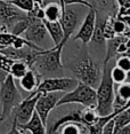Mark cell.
<instances>
[{
    "label": "cell",
    "mask_w": 130,
    "mask_h": 134,
    "mask_svg": "<svg viewBox=\"0 0 130 134\" xmlns=\"http://www.w3.org/2000/svg\"><path fill=\"white\" fill-rule=\"evenodd\" d=\"M64 46H54L51 49H40L35 53L34 63L31 66L41 77H59L63 74L62 51Z\"/></svg>",
    "instance_id": "obj_1"
},
{
    "label": "cell",
    "mask_w": 130,
    "mask_h": 134,
    "mask_svg": "<svg viewBox=\"0 0 130 134\" xmlns=\"http://www.w3.org/2000/svg\"><path fill=\"white\" fill-rule=\"evenodd\" d=\"M96 99L95 111L98 116H107L114 111V83L110 76L108 63L103 66L101 81L96 88Z\"/></svg>",
    "instance_id": "obj_2"
},
{
    "label": "cell",
    "mask_w": 130,
    "mask_h": 134,
    "mask_svg": "<svg viewBox=\"0 0 130 134\" xmlns=\"http://www.w3.org/2000/svg\"><path fill=\"white\" fill-rule=\"evenodd\" d=\"M72 72L74 74L75 78L92 88H97L99 81L102 78V70L97 63L94 62V60L89 56L82 57L72 65Z\"/></svg>",
    "instance_id": "obj_3"
},
{
    "label": "cell",
    "mask_w": 130,
    "mask_h": 134,
    "mask_svg": "<svg viewBox=\"0 0 130 134\" xmlns=\"http://www.w3.org/2000/svg\"><path fill=\"white\" fill-rule=\"evenodd\" d=\"M21 101H22V97L16 87L15 79L13 78V76L8 74L5 80L0 83V103L2 107L0 123L9 117L11 111L16 108V105Z\"/></svg>",
    "instance_id": "obj_4"
},
{
    "label": "cell",
    "mask_w": 130,
    "mask_h": 134,
    "mask_svg": "<svg viewBox=\"0 0 130 134\" xmlns=\"http://www.w3.org/2000/svg\"><path fill=\"white\" fill-rule=\"evenodd\" d=\"M69 103H78V104H82L83 107H87V108L95 109L96 103H97L96 90L79 81V84L73 90L65 92L64 95L59 97L56 107L65 105L69 104Z\"/></svg>",
    "instance_id": "obj_5"
},
{
    "label": "cell",
    "mask_w": 130,
    "mask_h": 134,
    "mask_svg": "<svg viewBox=\"0 0 130 134\" xmlns=\"http://www.w3.org/2000/svg\"><path fill=\"white\" fill-rule=\"evenodd\" d=\"M81 5H70L65 6L60 17V24L63 29V41L62 45L65 46L69 39L72 37L74 32H77L78 26L81 23V9L79 8Z\"/></svg>",
    "instance_id": "obj_6"
},
{
    "label": "cell",
    "mask_w": 130,
    "mask_h": 134,
    "mask_svg": "<svg viewBox=\"0 0 130 134\" xmlns=\"http://www.w3.org/2000/svg\"><path fill=\"white\" fill-rule=\"evenodd\" d=\"M79 84L77 78H66V77H48L39 83L38 87L29 96H33L37 93L46 92H69Z\"/></svg>",
    "instance_id": "obj_7"
},
{
    "label": "cell",
    "mask_w": 130,
    "mask_h": 134,
    "mask_svg": "<svg viewBox=\"0 0 130 134\" xmlns=\"http://www.w3.org/2000/svg\"><path fill=\"white\" fill-rule=\"evenodd\" d=\"M60 92H46V93H40L37 102H35V108L34 110L37 111L39 117L41 118L42 123L47 127V120L48 116L50 111L54 108H56L57 101L60 97Z\"/></svg>",
    "instance_id": "obj_8"
},
{
    "label": "cell",
    "mask_w": 130,
    "mask_h": 134,
    "mask_svg": "<svg viewBox=\"0 0 130 134\" xmlns=\"http://www.w3.org/2000/svg\"><path fill=\"white\" fill-rule=\"evenodd\" d=\"M88 13L86 14L83 21L80 23L79 30L77 31V35L73 37L74 40H80L83 45H87L90 42L91 36L95 29L96 19H97V10L95 7L88 8Z\"/></svg>",
    "instance_id": "obj_9"
},
{
    "label": "cell",
    "mask_w": 130,
    "mask_h": 134,
    "mask_svg": "<svg viewBox=\"0 0 130 134\" xmlns=\"http://www.w3.org/2000/svg\"><path fill=\"white\" fill-rule=\"evenodd\" d=\"M24 17H26V13L18 9L9 1L0 0V24L8 29Z\"/></svg>",
    "instance_id": "obj_10"
},
{
    "label": "cell",
    "mask_w": 130,
    "mask_h": 134,
    "mask_svg": "<svg viewBox=\"0 0 130 134\" xmlns=\"http://www.w3.org/2000/svg\"><path fill=\"white\" fill-rule=\"evenodd\" d=\"M39 95H40V93H37L33 96H28L26 99L22 100L16 105V108L14 109L15 110L14 120L16 121V124H24L31 118L33 111H34L35 102H37Z\"/></svg>",
    "instance_id": "obj_11"
},
{
    "label": "cell",
    "mask_w": 130,
    "mask_h": 134,
    "mask_svg": "<svg viewBox=\"0 0 130 134\" xmlns=\"http://www.w3.org/2000/svg\"><path fill=\"white\" fill-rule=\"evenodd\" d=\"M23 33H24V38L26 40L37 45V46H40L41 42L46 39V36L48 35L44 21L41 20L33 21Z\"/></svg>",
    "instance_id": "obj_12"
},
{
    "label": "cell",
    "mask_w": 130,
    "mask_h": 134,
    "mask_svg": "<svg viewBox=\"0 0 130 134\" xmlns=\"http://www.w3.org/2000/svg\"><path fill=\"white\" fill-rule=\"evenodd\" d=\"M13 125H15L16 133H32V134H45L47 133V127L42 123L41 118L39 117L37 111H33L31 118L24 124H16L14 120Z\"/></svg>",
    "instance_id": "obj_13"
},
{
    "label": "cell",
    "mask_w": 130,
    "mask_h": 134,
    "mask_svg": "<svg viewBox=\"0 0 130 134\" xmlns=\"http://www.w3.org/2000/svg\"><path fill=\"white\" fill-rule=\"evenodd\" d=\"M40 77H41V76L39 75L34 69L29 68L28 71H26L25 74H24L22 77L20 78V85H21V87H22L23 90L25 91V92H29V93L33 92V91H34L35 88L38 87L39 83L41 81L40 80Z\"/></svg>",
    "instance_id": "obj_14"
},
{
    "label": "cell",
    "mask_w": 130,
    "mask_h": 134,
    "mask_svg": "<svg viewBox=\"0 0 130 134\" xmlns=\"http://www.w3.org/2000/svg\"><path fill=\"white\" fill-rule=\"evenodd\" d=\"M130 100V83L123 81L114 90V109H119L126 105Z\"/></svg>",
    "instance_id": "obj_15"
},
{
    "label": "cell",
    "mask_w": 130,
    "mask_h": 134,
    "mask_svg": "<svg viewBox=\"0 0 130 134\" xmlns=\"http://www.w3.org/2000/svg\"><path fill=\"white\" fill-rule=\"evenodd\" d=\"M45 23V26L47 29L48 35L50 36L51 40L54 42V46H63L62 41H63V29H62V24H60V21H46L42 20Z\"/></svg>",
    "instance_id": "obj_16"
},
{
    "label": "cell",
    "mask_w": 130,
    "mask_h": 134,
    "mask_svg": "<svg viewBox=\"0 0 130 134\" xmlns=\"http://www.w3.org/2000/svg\"><path fill=\"white\" fill-rule=\"evenodd\" d=\"M70 121H78V123H81V111L80 110H73L69 114L64 115L62 118L57 119L55 123L51 125L50 129H47V132L49 133H56L58 132L59 127L62 125H64L66 123H70Z\"/></svg>",
    "instance_id": "obj_17"
},
{
    "label": "cell",
    "mask_w": 130,
    "mask_h": 134,
    "mask_svg": "<svg viewBox=\"0 0 130 134\" xmlns=\"http://www.w3.org/2000/svg\"><path fill=\"white\" fill-rule=\"evenodd\" d=\"M44 13H45V19L46 21H60L63 14V9L60 7V5L58 2H54L49 1L48 4L44 6Z\"/></svg>",
    "instance_id": "obj_18"
},
{
    "label": "cell",
    "mask_w": 130,
    "mask_h": 134,
    "mask_svg": "<svg viewBox=\"0 0 130 134\" xmlns=\"http://www.w3.org/2000/svg\"><path fill=\"white\" fill-rule=\"evenodd\" d=\"M59 132L62 134H81V133H88V130L82 123L78 121H70L59 127Z\"/></svg>",
    "instance_id": "obj_19"
},
{
    "label": "cell",
    "mask_w": 130,
    "mask_h": 134,
    "mask_svg": "<svg viewBox=\"0 0 130 134\" xmlns=\"http://www.w3.org/2000/svg\"><path fill=\"white\" fill-rule=\"evenodd\" d=\"M104 21H101L97 17L96 19V24H95V29H94V33L91 36V39L90 41L94 42L96 45H102V46H105V42H106V39H105L104 36Z\"/></svg>",
    "instance_id": "obj_20"
},
{
    "label": "cell",
    "mask_w": 130,
    "mask_h": 134,
    "mask_svg": "<svg viewBox=\"0 0 130 134\" xmlns=\"http://www.w3.org/2000/svg\"><path fill=\"white\" fill-rule=\"evenodd\" d=\"M113 121H114V133H116V131L121 129L122 126L130 123V105L125 108L121 112H119L115 117H113Z\"/></svg>",
    "instance_id": "obj_21"
},
{
    "label": "cell",
    "mask_w": 130,
    "mask_h": 134,
    "mask_svg": "<svg viewBox=\"0 0 130 134\" xmlns=\"http://www.w3.org/2000/svg\"><path fill=\"white\" fill-rule=\"evenodd\" d=\"M29 70V65L22 60H15L10 65L9 75L13 76L14 79H20Z\"/></svg>",
    "instance_id": "obj_22"
},
{
    "label": "cell",
    "mask_w": 130,
    "mask_h": 134,
    "mask_svg": "<svg viewBox=\"0 0 130 134\" xmlns=\"http://www.w3.org/2000/svg\"><path fill=\"white\" fill-rule=\"evenodd\" d=\"M97 117L98 115L94 108H87L86 107V109L81 111V123L86 127L92 125L96 121V119H97Z\"/></svg>",
    "instance_id": "obj_23"
},
{
    "label": "cell",
    "mask_w": 130,
    "mask_h": 134,
    "mask_svg": "<svg viewBox=\"0 0 130 134\" xmlns=\"http://www.w3.org/2000/svg\"><path fill=\"white\" fill-rule=\"evenodd\" d=\"M110 76H111L112 80H113V83L117 85L126 81V79H127V72L116 65H114L112 69H110Z\"/></svg>",
    "instance_id": "obj_24"
},
{
    "label": "cell",
    "mask_w": 130,
    "mask_h": 134,
    "mask_svg": "<svg viewBox=\"0 0 130 134\" xmlns=\"http://www.w3.org/2000/svg\"><path fill=\"white\" fill-rule=\"evenodd\" d=\"M9 2H11L24 13H30L34 7L35 0H9Z\"/></svg>",
    "instance_id": "obj_25"
},
{
    "label": "cell",
    "mask_w": 130,
    "mask_h": 134,
    "mask_svg": "<svg viewBox=\"0 0 130 134\" xmlns=\"http://www.w3.org/2000/svg\"><path fill=\"white\" fill-rule=\"evenodd\" d=\"M115 65L119 66V68L123 69L126 72L130 71V56L126 55V54H122L117 57L116 62H115Z\"/></svg>",
    "instance_id": "obj_26"
},
{
    "label": "cell",
    "mask_w": 130,
    "mask_h": 134,
    "mask_svg": "<svg viewBox=\"0 0 130 134\" xmlns=\"http://www.w3.org/2000/svg\"><path fill=\"white\" fill-rule=\"evenodd\" d=\"M15 60L10 59V57L6 56L5 54L0 53V69L5 70V71H7L8 74H9V69H10V65L13 64Z\"/></svg>",
    "instance_id": "obj_27"
},
{
    "label": "cell",
    "mask_w": 130,
    "mask_h": 134,
    "mask_svg": "<svg viewBox=\"0 0 130 134\" xmlns=\"http://www.w3.org/2000/svg\"><path fill=\"white\" fill-rule=\"evenodd\" d=\"M70 5H81L84 6V7H94L91 2L87 1V0H63V4H62V9L64 10L65 6H70Z\"/></svg>",
    "instance_id": "obj_28"
},
{
    "label": "cell",
    "mask_w": 130,
    "mask_h": 134,
    "mask_svg": "<svg viewBox=\"0 0 130 134\" xmlns=\"http://www.w3.org/2000/svg\"><path fill=\"white\" fill-rule=\"evenodd\" d=\"M116 134H130V123H128L125 126H122L121 129L116 131Z\"/></svg>",
    "instance_id": "obj_29"
},
{
    "label": "cell",
    "mask_w": 130,
    "mask_h": 134,
    "mask_svg": "<svg viewBox=\"0 0 130 134\" xmlns=\"http://www.w3.org/2000/svg\"><path fill=\"white\" fill-rule=\"evenodd\" d=\"M120 7H129L130 6V0H116Z\"/></svg>",
    "instance_id": "obj_30"
},
{
    "label": "cell",
    "mask_w": 130,
    "mask_h": 134,
    "mask_svg": "<svg viewBox=\"0 0 130 134\" xmlns=\"http://www.w3.org/2000/svg\"><path fill=\"white\" fill-rule=\"evenodd\" d=\"M117 17L122 20L123 22L127 24V26H128V28L130 29V16H117Z\"/></svg>",
    "instance_id": "obj_31"
},
{
    "label": "cell",
    "mask_w": 130,
    "mask_h": 134,
    "mask_svg": "<svg viewBox=\"0 0 130 134\" xmlns=\"http://www.w3.org/2000/svg\"><path fill=\"white\" fill-rule=\"evenodd\" d=\"M125 54L130 56V37H128V40H127V51H126Z\"/></svg>",
    "instance_id": "obj_32"
},
{
    "label": "cell",
    "mask_w": 130,
    "mask_h": 134,
    "mask_svg": "<svg viewBox=\"0 0 130 134\" xmlns=\"http://www.w3.org/2000/svg\"><path fill=\"white\" fill-rule=\"evenodd\" d=\"M35 1H38L39 4H40V5L42 6V7H44L45 5H46V4H48V2H49V0H35Z\"/></svg>",
    "instance_id": "obj_33"
},
{
    "label": "cell",
    "mask_w": 130,
    "mask_h": 134,
    "mask_svg": "<svg viewBox=\"0 0 130 134\" xmlns=\"http://www.w3.org/2000/svg\"><path fill=\"white\" fill-rule=\"evenodd\" d=\"M126 81H128V83H130V71L127 72V79H126Z\"/></svg>",
    "instance_id": "obj_34"
},
{
    "label": "cell",
    "mask_w": 130,
    "mask_h": 134,
    "mask_svg": "<svg viewBox=\"0 0 130 134\" xmlns=\"http://www.w3.org/2000/svg\"><path fill=\"white\" fill-rule=\"evenodd\" d=\"M62 4H63V0H59V5H60V7H62Z\"/></svg>",
    "instance_id": "obj_35"
},
{
    "label": "cell",
    "mask_w": 130,
    "mask_h": 134,
    "mask_svg": "<svg viewBox=\"0 0 130 134\" xmlns=\"http://www.w3.org/2000/svg\"><path fill=\"white\" fill-rule=\"evenodd\" d=\"M1 48H4V47H2V46H1V45H0V49H1Z\"/></svg>",
    "instance_id": "obj_36"
},
{
    "label": "cell",
    "mask_w": 130,
    "mask_h": 134,
    "mask_svg": "<svg viewBox=\"0 0 130 134\" xmlns=\"http://www.w3.org/2000/svg\"><path fill=\"white\" fill-rule=\"evenodd\" d=\"M87 1H89V2H90V1H91V0H87Z\"/></svg>",
    "instance_id": "obj_37"
},
{
    "label": "cell",
    "mask_w": 130,
    "mask_h": 134,
    "mask_svg": "<svg viewBox=\"0 0 130 134\" xmlns=\"http://www.w3.org/2000/svg\"><path fill=\"white\" fill-rule=\"evenodd\" d=\"M6 1H9V0H6Z\"/></svg>",
    "instance_id": "obj_38"
},
{
    "label": "cell",
    "mask_w": 130,
    "mask_h": 134,
    "mask_svg": "<svg viewBox=\"0 0 130 134\" xmlns=\"http://www.w3.org/2000/svg\"><path fill=\"white\" fill-rule=\"evenodd\" d=\"M0 26H1V24H0Z\"/></svg>",
    "instance_id": "obj_39"
}]
</instances>
